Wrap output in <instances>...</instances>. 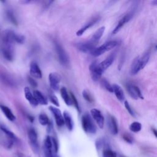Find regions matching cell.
Wrapping results in <instances>:
<instances>
[{
  "mask_svg": "<svg viewBox=\"0 0 157 157\" xmlns=\"http://www.w3.org/2000/svg\"><path fill=\"white\" fill-rule=\"evenodd\" d=\"M150 55V52H147L144 53L142 57L138 56L134 59L131 68V74L135 75L145 67L149 60Z\"/></svg>",
  "mask_w": 157,
  "mask_h": 157,
  "instance_id": "1",
  "label": "cell"
},
{
  "mask_svg": "<svg viewBox=\"0 0 157 157\" xmlns=\"http://www.w3.org/2000/svg\"><path fill=\"white\" fill-rule=\"evenodd\" d=\"M81 121L83 129L85 132L90 134L96 133V126L88 113H85L82 116Z\"/></svg>",
  "mask_w": 157,
  "mask_h": 157,
  "instance_id": "2",
  "label": "cell"
},
{
  "mask_svg": "<svg viewBox=\"0 0 157 157\" xmlns=\"http://www.w3.org/2000/svg\"><path fill=\"white\" fill-rule=\"evenodd\" d=\"M56 52L58 55V59L61 63L64 66H67L69 64V58L66 52L64 50L62 45L57 41L54 42Z\"/></svg>",
  "mask_w": 157,
  "mask_h": 157,
  "instance_id": "3",
  "label": "cell"
},
{
  "mask_svg": "<svg viewBox=\"0 0 157 157\" xmlns=\"http://www.w3.org/2000/svg\"><path fill=\"white\" fill-rule=\"evenodd\" d=\"M118 45V42L116 40H110L103 45H101L98 48H95V49L91 53V55L94 56H99L105 52L109 51L113 48H115Z\"/></svg>",
  "mask_w": 157,
  "mask_h": 157,
  "instance_id": "4",
  "label": "cell"
},
{
  "mask_svg": "<svg viewBox=\"0 0 157 157\" xmlns=\"http://www.w3.org/2000/svg\"><path fill=\"white\" fill-rule=\"evenodd\" d=\"M2 53L4 57L8 61H12L15 56L14 44L8 42L2 41Z\"/></svg>",
  "mask_w": 157,
  "mask_h": 157,
  "instance_id": "5",
  "label": "cell"
},
{
  "mask_svg": "<svg viewBox=\"0 0 157 157\" xmlns=\"http://www.w3.org/2000/svg\"><path fill=\"white\" fill-rule=\"evenodd\" d=\"M50 87L55 91L59 89V83L61 82V77L56 72H51L48 75Z\"/></svg>",
  "mask_w": 157,
  "mask_h": 157,
  "instance_id": "6",
  "label": "cell"
},
{
  "mask_svg": "<svg viewBox=\"0 0 157 157\" xmlns=\"http://www.w3.org/2000/svg\"><path fill=\"white\" fill-rule=\"evenodd\" d=\"M126 90L130 96L134 99H137L138 98L144 99V97L141 93L140 89L136 85L128 83L126 86Z\"/></svg>",
  "mask_w": 157,
  "mask_h": 157,
  "instance_id": "7",
  "label": "cell"
},
{
  "mask_svg": "<svg viewBox=\"0 0 157 157\" xmlns=\"http://www.w3.org/2000/svg\"><path fill=\"white\" fill-rule=\"evenodd\" d=\"M28 136L34 150H39V145L37 142V134L33 128H30L28 131Z\"/></svg>",
  "mask_w": 157,
  "mask_h": 157,
  "instance_id": "8",
  "label": "cell"
},
{
  "mask_svg": "<svg viewBox=\"0 0 157 157\" xmlns=\"http://www.w3.org/2000/svg\"><path fill=\"white\" fill-rule=\"evenodd\" d=\"M90 113L92 118L96 122L98 126L102 129L104 124V118L101 111L97 109H92L90 110Z\"/></svg>",
  "mask_w": 157,
  "mask_h": 157,
  "instance_id": "9",
  "label": "cell"
},
{
  "mask_svg": "<svg viewBox=\"0 0 157 157\" xmlns=\"http://www.w3.org/2000/svg\"><path fill=\"white\" fill-rule=\"evenodd\" d=\"M48 108L54 116L56 124L58 126H62L64 124V121L63 115H62L61 110L58 108L53 106H50Z\"/></svg>",
  "mask_w": 157,
  "mask_h": 157,
  "instance_id": "10",
  "label": "cell"
},
{
  "mask_svg": "<svg viewBox=\"0 0 157 157\" xmlns=\"http://www.w3.org/2000/svg\"><path fill=\"white\" fill-rule=\"evenodd\" d=\"M14 142L13 139L0 129V144L2 145L7 149H10L12 147Z\"/></svg>",
  "mask_w": 157,
  "mask_h": 157,
  "instance_id": "11",
  "label": "cell"
},
{
  "mask_svg": "<svg viewBox=\"0 0 157 157\" xmlns=\"http://www.w3.org/2000/svg\"><path fill=\"white\" fill-rule=\"evenodd\" d=\"M115 56L116 54L115 53H113L110 54L107 58H106L104 61L98 64V67L102 73H103L107 69H108L111 66L115 58Z\"/></svg>",
  "mask_w": 157,
  "mask_h": 157,
  "instance_id": "12",
  "label": "cell"
},
{
  "mask_svg": "<svg viewBox=\"0 0 157 157\" xmlns=\"http://www.w3.org/2000/svg\"><path fill=\"white\" fill-rule=\"evenodd\" d=\"M89 69L90 71L91 77L94 81H97L101 78L102 73L99 70L98 67V64L96 61L93 62L90 65Z\"/></svg>",
  "mask_w": 157,
  "mask_h": 157,
  "instance_id": "13",
  "label": "cell"
},
{
  "mask_svg": "<svg viewBox=\"0 0 157 157\" xmlns=\"http://www.w3.org/2000/svg\"><path fill=\"white\" fill-rule=\"evenodd\" d=\"M133 14H134V12H130L128 13L127 14H126L122 18H121L120 20V21H118L116 27L113 30L112 34H117L121 29V28L124 26V25L125 23H126L127 22H128L132 18V17H133Z\"/></svg>",
  "mask_w": 157,
  "mask_h": 157,
  "instance_id": "14",
  "label": "cell"
},
{
  "mask_svg": "<svg viewBox=\"0 0 157 157\" xmlns=\"http://www.w3.org/2000/svg\"><path fill=\"white\" fill-rule=\"evenodd\" d=\"M0 82L10 87H15L16 86V83L12 77H10L7 73L4 71H0Z\"/></svg>",
  "mask_w": 157,
  "mask_h": 157,
  "instance_id": "15",
  "label": "cell"
},
{
  "mask_svg": "<svg viewBox=\"0 0 157 157\" xmlns=\"http://www.w3.org/2000/svg\"><path fill=\"white\" fill-rule=\"evenodd\" d=\"M107 125L111 134H112L113 135H116L118 133V128L117 121L114 117L109 115L107 118Z\"/></svg>",
  "mask_w": 157,
  "mask_h": 157,
  "instance_id": "16",
  "label": "cell"
},
{
  "mask_svg": "<svg viewBox=\"0 0 157 157\" xmlns=\"http://www.w3.org/2000/svg\"><path fill=\"white\" fill-rule=\"evenodd\" d=\"M96 45V44L92 43L91 41L89 40L85 42L79 44L77 45V47L80 51L83 53H91L95 49Z\"/></svg>",
  "mask_w": 157,
  "mask_h": 157,
  "instance_id": "17",
  "label": "cell"
},
{
  "mask_svg": "<svg viewBox=\"0 0 157 157\" xmlns=\"http://www.w3.org/2000/svg\"><path fill=\"white\" fill-rule=\"evenodd\" d=\"M29 73L32 77L36 78H40L42 77L40 69L36 62H32L30 64Z\"/></svg>",
  "mask_w": 157,
  "mask_h": 157,
  "instance_id": "18",
  "label": "cell"
},
{
  "mask_svg": "<svg viewBox=\"0 0 157 157\" xmlns=\"http://www.w3.org/2000/svg\"><path fill=\"white\" fill-rule=\"evenodd\" d=\"M24 93H25V97L26 99L29 102V104L35 107L38 105V102L36 101V99H35V98L33 95V93H31L30 89L28 87L26 86L25 88Z\"/></svg>",
  "mask_w": 157,
  "mask_h": 157,
  "instance_id": "19",
  "label": "cell"
},
{
  "mask_svg": "<svg viewBox=\"0 0 157 157\" xmlns=\"http://www.w3.org/2000/svg\"><path fill=\"white\" fill-rule=\"evenodd\" d=\"M0 109L1 110V111L2 112L4 115L6 116V117L9 121H13L15 120L16 117H15V115L13 113L12 110L8 107H7L4 105H2V104H0Z\"/></svg>",
  "mask_w": 157,
  "mask_h": 157,
  "instance_id": "20",
  "label": "cell"
},
{
  "mask_svg": "<svg viewBox=\"0 0 157 157\" xmlns=\"http://www.w3.org/2000/svg\"><path fill=\"white\" fill-rule=\"evenodd\" d=\"M104 31H105L104 26H101L99 28H98L97 29V31L93 34V35L92 36L90 40V41H91L92 43L96 45L97 43L98 42V41L99 40V39L102 36V35L104 33Z\"/></svg>",
  "mask_w": 157,
  "mask_h": 157,
  "instance_id": "21",
  "label": "cell"
},
{
  "mask_svg": "<svg viewBox=\"0 0 157 157\" xmlns=\"http://www.w3.org/2000/svg\"><path fill=\"white\" fill-rule=\"evenodd\" d=\"M112 86H113V93H115L117 98L121 102L124 101L125 99V96L122 88L118 85H117V84H113Z\"/></svg>",
  "mask_w": 157,
  "mask_h": 157,
  "instance_id": "22",
  "label": "cell"
},
{
  "mask_svg": "<svg viewBox=\"0 0 157 157\" xmlns=\"http://www.w3.org/2000/svg\"><path fill=\"white\" fill-rule=\"evenodd\" d=\"M63 115L64 124H66L67 128L69 131H72L73 129V127H74V123H73V120H72L71 115L67 111H64L63 112Z\"/></svg>",
  "mask_w": 157,
  "mask_h": 157,
  "instance_id": "23",
  "label": "cell"
},
{
  "mask_svg": "<svg viewBox=\"0 0 157 157\" xmlns=\"http://www.w3.org/2000/svg\"><path fill=\"white\" fill-rule=\"evenodd\" d=\"M33 95L37 101L38 104H40L42 105H47V98L44 96V94L38 90H34L33 91Z\"/></svg>",
  "mask_w": 157,
  "mask_h": 157,
  "instance_id": "24",
  "label": "cell"
},
{
  "mask_svg": "<svg viewBox=\"0 0 157 157\" xmlns=\"http://www.w3.org/2000/svg\"><path fill=\"white\" fill-rule=\"evenodd\" d=\"M60 92H61V96L63 101H64L65 104L69 106L71 105L72 104V101L71 96L69 95V94L67 91L66 88L64 87H62L60 89Z\"/></svg>",
  "mask_w": 157,
  "mask_h": 157,
  "instance_id": "25",
  "label": "cell"
},
{
  "mask_svg": "<svg viewBox=\"0 0 157 157\" xmlns=\"http://www.w3.org/2000/svg\"><path fill=\"white\" fill-rule=\"evenodd\" d=\"M98 21V18H94V19L91 20L89 23H86L84 26H83L80 29H78L76 33V35L77 36H81L88 28H90V27L93 26Z\"/></svg>",
  "mask_w": 157,
  "mask_h": 157,
  "instance_id": "26",
  "label": "cell"
},
{
  "mask_svg": "<svg viewBox=\"0 0 157 157\" xmlns=\"http://www.w3.org/2000/svg\"><path fill=\"white\" fill-rule=\"evenodd\" d=\"M39 121L43 126L49 125L51 123L48 116L45 113H40L39 115Z\"/></svg>",
  "mask_w": 157,
  "mask_h": 157,
  "instance_id": "27",
  "label": "cell"
},
{
  "mask_svg": "<svg viewBox=\"0 0 157 157\" xmlns=\"http://www.w3.org/2000/svg\"><path fill=\"white\" fill-rule=\"evenodd\" d=\"M44 151H48V150H52V147H53V144H52V137L49 136H47L45 140H44Z\"/></svg>",
  "mask_w": 157,
  "mask_h": 157,
  "instance_id": "28",
  "label": "cell"
},
{
  "mask_svg": "<svg viewBox=\"0 0 157 157\" xmlns=\"http://www.w3.org/2000/svg\"><path fill=\"white\" fill-rule=\"evenodd\" d=\"M142 129V124L137 121L132 123L129 126V129L134 132H138Z\"/></svg>",
  "mask_w": 157,
  "mask_h": 157,
  "instance_id": "29",
  "label": "cell"
},
{
  "mask_svg": "<svg viewBox=\"0 0 157 157\" xmlns=\"http://www.w3.org/2000/svg\"><path fill=\"white\" fill-rule=\"evenodd\" d=\"M101 85L107 91H109L110 93H113V86L109 83V82L105 78H103L101 80Z\"/></svg>",
  "mask_w": 157,
  "mask_h": 157,
  "instance_id": "30",
  "label": "cell"
},
{
  "mask_svg": "<svg viewBox=\"0 0 157 157\" xmlns=\"http://www.w3.org/2000/svg\"><path fill=\"white\" fill-rule=\"evenodd\" d=\"M6 16L7 17V18L9 19V20L12 23L13 25H17V20L16 19V17L14 15V13H13V12L10 10H8L6 12Z\"/></svg>",
  "mask_w": 157,
  "mask_h": 157,
  "instance_id": "31",
  "label": "cell"
},
{
  "mask_svg": "<svg viewBox=\"0 0 157 157\" xmlns=\"http://www.w3.org/2000/svg\"><path fill=\"white\" fill-rule=\"evenodd\" d=\"M48 99H49L50 101L52 103H53L55 105H56V107L59 106V101H58V98H56V96L55 94H53V93H49L48 94Z\"/></svg>",
  "mask_w": 157,
  "mask_h": 157,
  "instance_id": "32",
  "label": "cell"
},
{
  "mask_svg": "<svg viewBox=\"0 0 157 157\" xmlns=\"http://www.w3.org/2000/svg\"><path fill=\"white\" fill-rule=\"evenodd\" d=\"M116 153L110 149H105L103 151V157H116Z\"/></svg>",
  "mask_w": 157,
  "mask_h": 157,
  "instance_id": "33",
  "label": "cell"
},
{
  "mask_svg": "<svg viewBox=\"0 0 157 157\" xmlns=\"http://www.w3.org/2000/svg\"><path fill=\"white\" fill-rule=\"evenodd\" d=\"M70 96L71 97V99H72V104L74 105L75 109L77 110V111L78 112H80V107H79V104L78 103V101H77V99H76L75 96H74V94L72 93H70Z\"/></svg>",
  "mask_w": 157,
  "mask_h": 157,
  "instance_id": "34",
  "label": "cell"
},
{
  "mask_svg": "<svg viewBox=\"0 0 157 157\" xmlns=\"http://www.w3.org/2000/svg\"><path fill=\"white\" fill-rule=\"evenodd\" d=\"M82 96L83 97V98L88 102H93V98L91 97V96L90 95V93L88 92L86 90H83L82 92Z\"/></svg>",
  "mask_w": 157,
  "mask_h": 157,
  "instance_id": "35",
  "label": "cell"
},
{
  "mask_svg": "<svg viewBox=\"0 0 157 157\" xmlns=\"http://www.w3.org/2000/svg\"><path fill=\"white\" fill-rule=\"evenodd\" d=\"M15 40L16 43H18V44H23L25 42V37L23 35L16 34Z\"/></svg>",
  "mask_w": 157,
  "mask_h": 157,
  "instance_id": "36",
  "label": "cell"
},
{
  "mask_svg": "<svg viewBox=\"0 0 157 157\" xmlns=\"http://www.w3.org/2000/svg\"><path fill=\"white\" fill-rule=\"evenodd\" d=\"M123 139L124 140V141H126V142L129 143V144H132L133 142V138L132 137V136L128 134V133H124L123 134L122 136Z\"/></svg>",
  "mask_w": 157,
  "mask_h": 157,
  "instance_id": "37",
  "label": "cell"
},
{
  "mask_svg": "<svg viewBox=\"0 0 157 157\" xmlns=\"http://www.w3.org/2000/svg\"><path fill=\"white\" fill-rule=\"evenodd\" d=\"M124 106H125L126 110H128V112L129 113V114H130L131 116H132V117H135V113H134V112L133 111L132 109L131 108V107L130 105L129 104L128 102L126 101H124Z\"/></svg>",
  "mask_w": 157,
  "mask_h": 157,
  "instance_id": "38",
  "label": "cell"
},
{
  "mask_svg": "<svg viewBox=\"0 0 157 157\" xmlns=\"http://www.w3.org/2000/svg\"><path fill=\"white\" fill-rule=\"evenodd\" d=\"M96 148L99 150H100L103 146H104V141L102 139H98L96 141Z\"/></svg>",
  "mask_w": 157,
  "mask_h": 157,
  "instance_id": "39",
  "label": "cell"
},
{
  "mask_svg": "<svg viewBox=\"0 0 157 157\" xmlns=\"http://www.w3.org/2000/svg\"><path fill=\"white\" fill-rule=\"evenodd\" d=\"M28 81L29 82V83L33 87H36L37 86V83L36 82V81L31 76H28Z\"/></svg>",
  "mask_w": 157,
  "mask_h": 157,
  "instance_id": "40",
  "label": "cell"
},
{
  "mask_svg": "<svg viewBox=\"0 0 157 157\" xmlns=\"http://www.w3.org/2000/svg\"><path fill=\"white\" fill-rule=\"evenodd\" d=\"M52 144H53V147L54 148V150L55 152H57L58 150V143L56 140V139L53 137H52Z\"/></svg>",
  "mask_w": 157,
  "mask_h": 157,
  "instance_id": "41",
  "label": "cell"
},
{
  "mask_svg": "<svg viewBox=\"0 0 157 157\" xmlns=\"http://www.w3.org/2000/svg\"><path fill=\"white\" fill-rule=\"evenodd\" d=\"M152 131H153L154 135L155 136V137L157 138V130L155 129H152Z\"/></svg>",
  "mask_w": 157,
  "mask_h": 157,
  "instance_id": "42",
  "label": "cell"
},
{
  "mask_svg": "<svg viewBox=\"0 0 157 157\" xmlns=\"http://www.w3.org/2000/svg\"><path fill=\"white\" fill-rule=\"evenodd\" d=\"M151 4L153 5H157V0H155V1H153L151 2Z\"/></svg>",
  "mask_w": 157,
  "mask_h": 157,
  "instance_id": "43",
  "label": "cell"
},
{
  "mask_svg": "<svg viewBox=\"0 0 157 157\" xmlns=\"http://www.w3.org/2000/svg\"><path fill=\"white\" fill-rule=\"evenodd\" d=\"M120 157H125V156H122V155H121V156H120Z\"/></svg>",
  "mask_w": 157,
  "mask_h": 157,
  "instance_id": "44",
  "label": "cell"
},
{
  "mask_svg": "<svg viewBox=\"0 0 157 157\" xmlns=\"http://www.w3.org/2000/svg\"><path fill=\"white\" fill-rule=\"evenodd\" d=\"M156 48H157V45H156Z\"/></svg>",
  "mask_w": 157,
  "mask_h": 157,
  "instance_id": "45",
  "label": "cell"
}]
</instances>
